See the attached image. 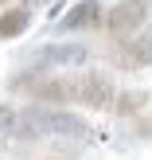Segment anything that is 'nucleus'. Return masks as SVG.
Instances as JSON below:
<instances>
[{"label": "nucleus", "instance_id": "f257e3e1", "mask_svg": "<svg viewBox=\"0 0 152 160\" xmlns=\"http://www.w3.org/2000/svg\"><path fill=\"white\" fill-rule=\"evenodd\" d=\"M16 94H27L35 106H86V109H113L117 102V82L105 70H70V74H39L23 70L12 78Z\"/></svg>", "mask_w": 152, "mask_h": 160}, {"label": "nucleus", "instance_id": "f03ea898", "mask_svg": "<svg viewBox=\"0 0 152 160\" xmlns=\"http://www.w3.org/2000/svg\"><path fill=\"white\" fill-rule=\"evenodd\" d=\"M148 16H152V0H117L105 12L101 23H105V31L121 43V39H133L137 31H145Z\"/></svg>", "mask_w": 152, "mask_h": 160}, {"label": "nucleus", "instance_id": "7ed1b4c3", "mask_svg": "<svg viewBox=\"0 0 152 160\" xmlns=\"http://www.w3.org/2000/svg\"><path fill=\"white\" fill-rule=\"evenodd\" d=\"M86 59H90V51H86L82 43H47V47H39V51L27 55V62H31L27 70L47 74V70H55V67H78V62H86Z\"/></svg>", "mask_w": 152, "mask_h": 160}, {"label": "nucleus", "instance_id": "20e7f679", "mask_svg": "<svg viewBox=\"0 0 152 160\" xmlns=\"http://www.w3.org/2000/svg\"><path fill=\"white\" fill-rule=\"evenodd\" d=\"M101 20H105L101 0H78V4L66 8V16H59L55 31H59V35H70V31H94V28H101Z\"/></svg>", "mask_w": 152, "mask_h": 160}, {"label": "nucleus", "instance_id": "39448f33", "mask_svg": "<svg viewBox=\"0 0 152 160\" xmlns=\"http://www.w3.org/2000/svg\"><path fill=\"white\" fill-rule=\"evenodd\" d=\"M113 62L121 70H140V67H152V28L137 31L133 39H121L113 51Z\"/></svg>", "mask_w": 152, "mask_h": 160}, {"label": "nucleus", "instance_id": "423d86ee", "mask_svg": "<svg viewBox=\"0 0 152 160\" xmlns=\"http://www.w3.org/2000/svg\"><path fill=\"white\" fill-rule=\"evenodd\" d=\"M31 28V8L27 4H12L0 12V39H16Z\"/></svg>", "mask_w": 152, "mask_h": 160}, {"label": "nucleus", "instance_id": "0eeeda50", "mask_svg": "<svg viewBox=\"0 0 152 160\" xmlns=\"http://www.w3.org/2000/svg\"><path fill=\"white\" fill-rule=\"evenodd\" d=\"M145 102H148L145 90H121L113 102V113H137V109H145Z\"/></svg>", "mask_w": 152, "mask_h": 160}, {"label": "nucleus", "instance_id": "6e6552de", "mask_svg": "<svg viewBox=\"0 0 152 160\" xmlns=\"http://www.w3.org/2000/svg\"><path fill=\"white\" fill-rule=\"evenodd\" d=\"M31 4H43V0H27V8H31Z\"/></svg>", "mask_w": 152, "mask_h": 160}]
</instances>
